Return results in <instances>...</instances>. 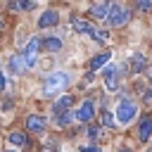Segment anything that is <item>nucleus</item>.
Instances as JSON below:
<instances>
[{
  "instance_id": "nucleus-11",
  "label": "nucleus",
  "mask_w": 152,
  "mask_h": 152,
  "mask_svg": "<svg viewBox=\"0 0 152 152\" xmlns=\"http://www.w3.org/2000/svg\"><path fill=\"white\" fill-rule=\"evenodd\" d=\"M71 104H74V97H71V95H62V97H59V100L55 102L52 112H55V114H57V112H66V109H69Z\"/></svg>"
},
{
  "instance_id": "nucleus-2",
  "label": "nucleus",
  "mask_w": 152,
  "mask_h": 152,
  "mask_svg": "<svg viewBox=\"0 0 152 152\" xmlns=\"http://www.w3.org/2000/svg\"><path fill=\"white\" fill-rule=\"evenodd\" d=\"M104 19H107L109 26H124V24L131 19V12H128L126 7H121V5L114 2V5H109V12H107Z\"/></svg>"
},
{
  "instance_id": "nucleus-9",
  "label": "nucleus",
  "mask_w": 152,
  "mask_h": 152,
  "mask_svg": "<svg viewBox=\"0 0 152 152\" xmlns=\"http://www.w3.org/2000/svg\"><path fill=\"white\" fill-rule=\"evenodd\" d=\"M26 128L31 133H43L45 131V119L43 116H28L26 119Z\"/></svg>"
},
{
  "instance_id": "nucleus-4",
  "label": "nucleus",
  "mask_w": 152,
  "mask_h": 152,
  "mask_svg": "<svg viewBox=\"0 0 152 152\" xmlns=\"http://www.w3.org/2000/svg\"><path fill=\"white\" fill-rule=\"evenodd\" d=\"M38 48H40V40H38V38H31V40L26 43V50L21 52L26 66H36V62H38Z\"/></svg>"
},
{
  "instance_id": "nucleus-24",
  "label": "nucleus",
  "mask_w": 152,
  "mask_h": 152,
  "mask_svg": "<svg viewBox=\"0 0 152 152\" xmlns=\"http://www.w3.org/2000/svg\"><path fill=\"white\" fill-rule=\"evenodd\" d=\"M5 86H7V78H5V76H2V71H0V88H5Z\"/></svg>"
},
{
  "instance_id": "nucleus-15",
  "label": "nucleus",
  "mask_w": 152,
  "mask_h": 152,
  "mask_svg": "<svg viewBox=\"0 0 152 152\" xmlns=\"http://www.w3.org/2000/svg\"><path fill=\"white\" fill-rule=\"evenodd\" d=\"M107 12H109V5H107V2H97V5H93V7H90V14H93V17H97V19H104V17H107Z\"/></svg>"
},
{
  "instance_id": "nucleus-28",
  "label": "nucleus",
  "mask_w": 152,
  "mask_h": 152,
  "mask_svg": "<svg viewBox=\"0 0 152 152\" xmlns=\"http://www.w3.org/2000/svg\"><path fill=\"white\" fill-rule=\"evenodd\" d=\"M12 152H14V150H12Z\"/></svg>"
},
{
  "instance_id": "nucleus-13",
  "label": "nucleus",
  "mask_w": 152,
  "mask_h": 152,
  "mask_svg": "<svg viewBox=\"0 0 152 152\" xmlns=\"http://www.w3.org/2000/svg\"><path fill=\"white\" fill-rule=\"evenodd\" d=\"M150 135H152V119H142V124L138 128V138L145 142V140H150Z\"/></svg>"
},
{
  "instance_id": "nucleus-23",
  "label": "nucleus",
  "mask_w": 152,
  "mask_h": 152,
  "mask_svg": "<svg viewBox=\"0 0 152 152\" xmlns=\"http://www.w3.org/2000/svg\"><path fill=\"white\" fill-rule=\"evenodd\" d=\"M81 150H83V152H100L95 145H86V147H81Z\"/></svg>"
},
{
  "instance_id": "nucleus-18",
  "label": "nucleus",
  "mask_w": 152,
  "mask_h": 152,
  "mask_svg": "<svg viewBox=\"0 0 152 152\" xmlns=\"http://www.w3.org/2000/svg\"><path fill=\"white\" fill-rule=\"evenodd\" d=\"M10 7H12V10H24V12H26V10L33 7V2H31V0H10Z\"/></svg>"
},
{
  "instance_id": "nucleus-20",
  "label": "nucleus",
  "mask_w": 152,
  "mask_h": 152,
  "mask_svg": "<svg viewBox=\"0 0 152 152\" xmlns=\"http://www.w3.org/2000/svg\"><path fill=\"white\" fill-rule=\"evenodd\" d=\"M135 7L142 10V12H147V10H152V0H135Z\"/></svg>"
},
{
  "instance_id": "nucleus-12",
  "label": "nucleus",
  "mask_w": 152,
  "mask_h": 152,
  "mask_svg": "<svg viewBox=\"0 0 152 152\" xmlns=\"http://www.w3.org/2000/svg\"><path fill=\"white\" fill-rule=\"evenodd\" d=\"M10 142L17 147H28V135L21 131H14V133H10Z\"/></svg>"
},
{
  "instance_id": "nucleus-25",
  "label": "nucleus",
  "mask_w": 152,
  "mask_h": 152,
  "mask_svg": "<svg viewBox=\"0 0 152 152\" xmlns=\"http://www.w3.org/2000/svg\"><path fill=\"white\" fill-rule=\"evenodd\" d=\"M2 26H5V19H2V17H0V28H2Z\"/></svg>"
},
{
  "instance_id": "nucleus-10",
  "label": "nucleus",
  "mask_w": 152,
  "mask_h": 152,
  "mask_svg": "<svg viewBox=\"0 0 152 152\" xmlns=\"http://www.w3.org/2000/svg\"><path fill=\"white\" fill-rule=\"evenodd\" d=\"M24 69H26L24 57H21V55H12V59H10V71H12V74H24Z\"/></svg>"
},
{
  "instance_id": "nucleus-7",
  "label": "nucleus",
  "mask_w": 152,
  "mask_h": 152,
  "mask_svg": "<svg viewBox=\"0 0 152 152\" xmlns=\"http://www.w3.org/2000/svg\"><path fill=\"white\" fill-rule=\"evenodd\" d=\"M59 21V14L55 12V10H45L40 17H38V26L40 28H48V26H55Z\"/></svg>"
},
{
  "instance_id": "nucleus-8",
  "label": "nucleus",
  "mask_w": 152,
  "mask_h": 152,
  "mask_svg": "<svg viewBox=\"0 0 152 152\" xmlns=\"http://www.w3.org/2000/svg\"><path fill=\"white\" fill-rule=\"evenodd\" d=\"M71 28H74L76 33H86V36H90V38H93L95 31H97L93 24H88V21H83V19H74V21H71Z\"/></svg>"
},
{
  "instance_id": "nucleus-16",
  "label": "nucleus",
  "mask_w": 152,
  "mask_h": 152,
  "mask_svg": "<svg viewBox=\"0 0 152 152\" xmlns=\"http://www.w3.org/2000/svg\"><path fill=\"white\" fill-rule=\"evenodd\" d=\"M43 48H45L48 52H57V50L62 48V40H59V38H45V40H43Z\"/></svg>"
},
{
  "instance_id": "nucleus-27",
  "label": "nucleus",
  "mask_w": 152,
  "mask_h": 152,
  "mask_svg": "<svg viewBox=\"0 0 152 152\" xmlns=\"http://www.w3.org/2000/svg\"><path fill=\"white\" fill-rule=\"evenodd\" d=\"M150 95H152V86H150Z\"/></svg>"
},
{
  "instance_id": "nucleus-17",
  "label": "nucleus",
  "mask_w": 152,
  "mask_h": 152,
  "mask_svg": "<svg viewBox=\"0 0 152 152\" xmlns=\"http://www.w3.org/2000/svg\"><path fill=\"white\" fill-rule=\"evenodd\" d=\"M71 119H74V114H69V112H57L55 114V124L57 126H66V124H71Z\"/></svg>"
},
{
  "instance_id": "nucleus-14",
  "label": "nucleus",
  "mask_w": 152,
  "mask_h": 152,
  "mask_svg": "<svg viewBox=\"0 0 152 152\" xmlns=\"http://www.w3.org/2000/svg\"><path fill=\"white\" fill-rule=\"evenodd\" d=\"M109 52H100V55H95L93 59H90V71H95V69H100V66H104L107 62H109Z\"/></svg>"
},
{
  "instance_id": "nucleus-3",
  "label": "nucleus",
  "mask_w": 152,
  "mask_h": 152,
  "mask_svg": "<svg viewBox=\"0 0 152 152\" xmlns=\"http://www.w3.org/2000/svg\"><path fill=\"white\" fill-rule=\"evenodd\" d=\"M135 112H138L135 102L124 100V102H119V107H116V121H119V124H131L133 116H135Z\"/></svg>"
},
{
  "instance_id": "nucleus-22",
  "label": "nucleus",
  "mask_w": 152,
  "mask_h": 152,
  "mask_svg": "<svg viewBox=\"0 0 152 152\" xmlns=\"http://www.w3.org/2000/svg\"><path fill=\"white\" fill-rule=\"evenodd\" d=\"M97 133H100V128H95V126L88 128V135H90V138H97Z\"/></svg>"
},
{
  "instance_id": "nucleus-19",
  "label": "nucleus",
  "mask_w": 152,
  "mask_h": 152,
  "mask_svg": "<svg viewBox=\"0 0 152 152\" xmlns=\"http://www.w3.org/2000/svg\"><path fill=\"white\" fill-rule=\"evenodd\" d=\"M131 66H133V71H142L145 59H142V55H140V52H135V55L131 57Z\"/></svg>"
},
{
  "instance_id": "nucleus-1",
  "label": "nucleus",
  "mask_w": 152,
  "mask_h": 152,
  "mask_svg": "<svg viewBox=\"0 0 152 152\" xmlns=\"http://www.w3.org/2000/svg\"><path fill=\"white\" fill-rule=\"evenodd\" d=\"M69 74H64V71H55V74H50L45 81H43V95H57V93H62L66 86H69Z\"/></svg>"
},
{
  "instance_id": "nucleus-21",
  "label": "nucleus",
  "mask_w": 152,
  "mask_h": 152,
  "mask_svg": "<svg viewBox=\"0 0 152 152\" xmlns=\"http://www.w3.org/2000/svg\"><path fill=\"white\" fill-rule=\"evenodd\" d=\"M102 121H104V126H114V119L109 112H102Z\"/></svg>"
},
{
  "instance_id": "nucleus-6",
  "label": "nucleus",
  "mask_w": 152,
  "mask_h": 152,
  "mask_svg": "<svg viewBox=\"0 0 152 152\" xmlns=\"http://www.w3.org/2000/svg\"><path fill=\"white\" fill-rule=\"evenodd\" d=\"M102 76H104V86L109 88V90H116V86H119V74H116V66H104V71H102Z\"/></svg>"
},
{
  "instance_id": "nucleus-26",
  "label": "nucleus",
  "mask_w": 152,
  "mask_h": 152,
  "mask_svg": "<svg viewBox=\"0 0 152 152\" xmlns=\"http://www.w3.org/2000/svg\"><path fill=\"white\" fill-rule=\"evenodd\" d=\"M121 152H131V150H126V147H124V150H121Z\"/></svg>"
},
{
  "instance_id": "nucleus-5",
  "label": "nucleus",
  "mask_w": 152,
  "mask_h": 152,
  "mask_svg": "<svg viewBox=\"0 0 152 152\" xmlns=\"http://www.w3.org/2000/svg\"><path fill=\"white\" fill-rule=\"evenodd\" d=\"M93 114H95V104H93V100H86V102L78 107V112H74V119H78V121H90Z\"/></svg>"
}]
</instances>
